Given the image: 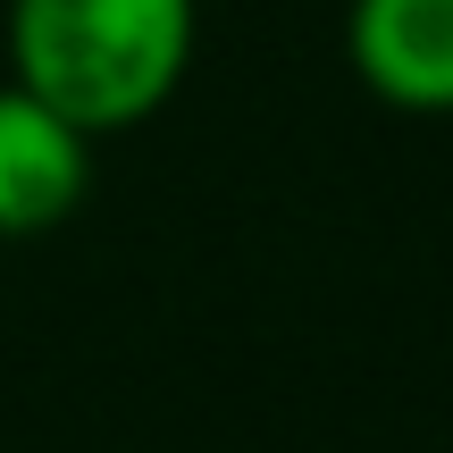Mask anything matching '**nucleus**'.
I'll use <instances>...</instances> for the list:
<instances>
[{
    "mask_svg": "<svg viewBox=\"0 0 453 453\" xmlns=\"http://www.w3.org/2000/svg\"><path fill=\"white\" fill-rule=\"evenodd\" d=\"M9 84L101 134H127L177 101L202 42V0H9Z\"/></svg>",
    "mask_w": 453,
    "mask_h": 453,
    "instance_id": "nucleus-1",
    "label": "nucleus"
},
{
    "mask_svg": "<svg viewBox=\"0 0 453 453\" xmlns=\"http://www.w3.org/2000/svg\"><path fill=\"white\" fill-rule=\"evenodd\" d=\"M93 194V134L26 84H0V243L67 226Z\"/></svg>",
    "mask_w": 453,
    "mask_h": 453,
    "instance_id": "nucleus-2",
    "label": "nucleus"
},
{
    "mask_svg": "<svg viewBox=\"0 0 453 453\" xmlns=\"http://www.w3.org/2000/svg\"><path fill=\"white\" fill-rule=\"evenodd\" d=\"M344 59L370 101L403 118H453V0H353Z\"/></svg>",
    "mask_w": 453,
    "mask_h": 453,
    "instance_id": "nucleus-3",
    "label": "nucleus"
}]
</instances>
